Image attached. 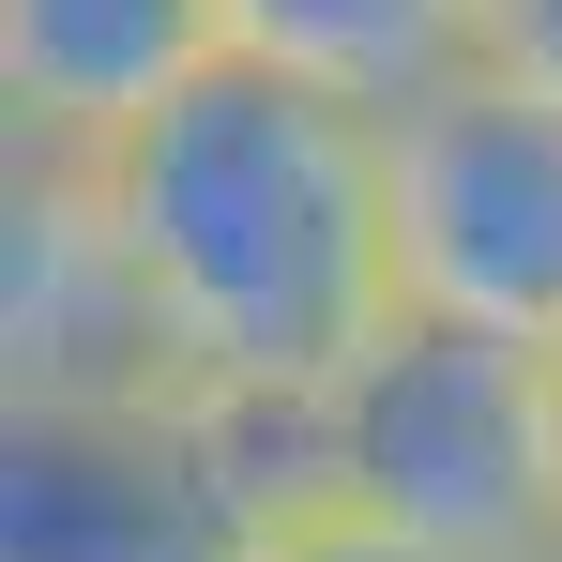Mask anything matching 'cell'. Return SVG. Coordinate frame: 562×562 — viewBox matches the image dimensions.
Listing matches in <instances>:
<instances>
[{
    "mask_svg": "<svg viewBox=\"0 0 562 562\" xmlns=\"http://www.w3.org/2000/svg\"><path fill=\"white\" fill-rule=\"evenodd\" d=\"M486 61H517V77L562 92V0H486Z\"/></svg>",
    "mask_w": 562,
    "mask_h": 562,
    "instance_id": "8",
    "label": "cell"
},
{
    "mask_svg": "<svg viewBox=\"0 0 562 562\" xmlns=\"http://www.w3.org/2000/svg\"><path fill=\"white\" fill-rule=\"evenodd\" d=\"M335 486L457 562H532L562 532V366L486 319L395 304L335 366Z\"/></svg>",
    "mask_w": 562,
    "mask_h": 562,
    "instance_id": "3",
    "label": "cell"
},
{
    "mask_svg": "<svg viewBox=\"0 0 562 562\" xmlns=\"http://www.w3.org/2000/svg\"><path fill=\"white\" fill-rule=\"evenodd\" d=\"M274 562H457V548L395 532V517H366V502H319V517H289V548H274Z\"/></svg>",
    "mask_w": 562,
    "mask_h": 562,
    "instance_id": "7",
    "label": "cell"
},
{
    "mask_svg": "<svg viewBox=\"0 0 562 562\" xmlns=\"http://www.w3.org/2000/svg\"><path fill=\"white\" fill-rule=\"evenodd\" d=\"M395 153V304L486 319L562 366V92L517 61H457L380 122Z\"/></svg>",
    "mask_w": 562,
    "mask_h": 562,
    "instance_id": "4",
    "label": "cell"
},
{
    "mask_svg": "<svg viewBox=\"0 0 562 562\" xmlns=\"http://www.w3.org/2000/svg\"><path fill=\"white\" fill-rule=\"evenodd\" d=\"M228 46L395 122L411 92H441L457 61H486V0H228Z\"/></svg>",
    "mask_w": 562,
    "mask_h": 562,
    "instance_id": "6",
    "label": "cell"
},
{
    "mask_svg": "<svg viewBox=\"0 0 562 562\" xmlns=\"http://www.w3.org/2000/svg\"><path fill=\"white\" fill-rule=\"evenodd\" d=\"M198 61H228V0H0V153L92 168Z\"/></svg>",
    "mask_w": 562,
    "mask_h": 562,
    "instance_id": "5",
    "label": "cell"
},
{
    "mask_svg": "<svg viewBox=\"0 0 562 562\" xmlns=\"http://www.w3.org/2000/svg\"><path fill=\"white\" fill-rule=\"evenodd\" d=\"M532 562H562V532H548V548H532Z\"/></svg>",
    "mask_w": 562,
    "mask_h": 562,
    "instance_id": "9",
    "label": "cell"
},
{
    "mask_svg": "<svg viewBox=\"0 0 562 562\" xmlns=\"http://www.w3.org/2000/svg\"><path fill=\"white\" fill-rule=\"evenodd\" d=\"M335 486V395L153 380L0 395V562H274Z\"/></svg>",
    "mask_w": 562,
    "mask_h": 562,
    "instance_id": "2",
    "label": "cell"
},
{
    "mask_svg": "<svg viewBox=\"0 0 562 562\" xmlns=\"http://www.w3.org/2000/svg\"><path fill=\"white\" fill-rule=\"evenodd\" d=\"M122 274L153 289L168 350L198 380H289L335 395V366L395 319V153L380 106L319 92L289 61H198L168 106H137L92 168Z\"/></svg>",
    "mask_w": 562,
    "mask_h": 562,
    "instance_id": "1",
    "label": "cell"
}]
</instances>
